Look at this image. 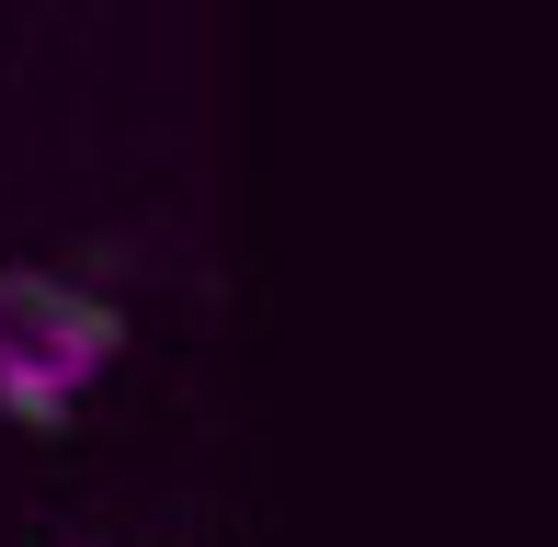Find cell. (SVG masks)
<instances>
[{
  "label": "cell",
  "instance_id": "obj_1",
  "mask_svg": "<svg viewBox=\"0 0 558 547\" xmlns=\"http://www.w3.org/2000/svg\"><path fill=\"white\" fill-rule=\"evenodd\" d=\"M114 342H125V319L104 308V296H81L69 274H35V263L0 274V354L35 365L46 388H69V400H81V388L114 365Z\"/></svg>",
  "mask_w": 558,
  "mask_h": 547
}]
</instances>
